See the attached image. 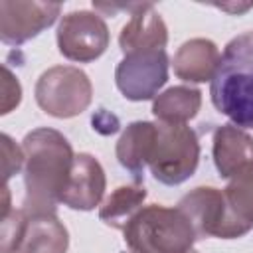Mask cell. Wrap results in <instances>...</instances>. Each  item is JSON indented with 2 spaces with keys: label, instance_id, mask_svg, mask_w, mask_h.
I'll return each mask as SVG.
<instances>
[{
  "label": "cell",
  "instance_id": "obj_2",
  "mask_svg": "<svg viewBox=\"0 0 253 253\" xmlns=\"http://www.w3.org/2000/svg\"><path fill=\"white\" fill-rule=\"evenodd\" d=\"M213 107L239 128L253 130V32L233 38L211 77Z\"/></svg>",
  "mask_w": 253,
  "mask_h": 253
},
{
  "label": "cell",
  "instance_id": "obj_9",
  "mask_svg": "<svg viewBox=\"0 0 253 253\" xmlns=\"http://www.w3.org/2000/svg\"><path fill=\"white\" fill-rule=\"evenodd\" d=\"M61 6L51 2H0V38L8 45H20L51 26Z\"/></svg>",
  "mask_w": 253,
  "mask_h": 253
},
{
  "label": "cell",
  "instance_id": "obj_24",
  "mask_svg": "<svg viewBox=\"0 0 253 253\" xmlns=\"http://www.w3.org/2000/svg\"><path fill=\"white\" fill-rule=\"evenodd\" d=\"M190 253H198V251H190Z\"/></svg>",
  "mask_w": 253,
  "mask_h": 253
},
{
  "label": "cell",
  "instance_id": "obj_11",
  "mask_svg": "<svg viewBox=\"0 0 253 253\" xmlns=\"http://www.w3.org/2000/svg\"><path fill=\"white\" fill-rule=\"evenodd\" d=\"M168 42L166 26L152 8V4H136L132 10L130 22L123 28L119 36V45L123 53L132 51H148V49H164Z\"/></svg>",
  "mask_w": 253,
  "mask_h": 253
},
{
  "label": "cell",
  "instance_id": "obj_1",
  "mask_svg": "<svg viewBox=\"0 0 253 253\" xmlns=\"http://www.w3.org/2000/svg\"><path fill=\"white\" fill-rule=\"evenodd\" d=\"M24 211L28 215H55L67 188L73 150L67 138L53 128H36L24 136Z\"/></svg>",
  "mask_w": 253,
  "mask_h": 253
},
{
  "label": "cell",
  "instance_id": "obj_3",
  "mask_svg": "<svg viewBox=\"0 0 253 253\" xmlns=\"http://www.w3.org/2000/svg\"><path fill=\"white\" fill-rule=\"evenodd\" d=\"M123 231L130 253H190L198 237L180 208L156 204L140 208Z\"/></svg>",
  "mask_w": 253,
  "mask_h": 253
},
{
  "label": "cell",
  "instance_id": "obj_16",
  "mask_svg": "<svg viewBox=\"0 0 253 253\" xmlns=\"http://www.w3.org/2000/svg\"><path fill=\"white\" fill-rule=\"evenodd\" d=\"M202 105V93L194 87H172L158 95L152 105V113L160 123L186 125V121L198 115Z\"/></svg>",
  "mask_w": 253,
  "mask_h": 253
},
{
  "label": "cell",
  "instance_id": "obj_10",
  "mask_svg": "<svg viewBox=\"0 0 253 253\" xmlns=\"http://www.w3.org/2000/svg\"><path fill=\"white\" fill-rule=\"evenodd\" d=\"M105 194V172L91 154H77L73 158L67 188L61 204L71 210H93Z\"/></svg>",
  "mask_w": 253,
  "mask_h": 253
},
{
  "label": "cell",
  "instance_id": "obj_6",
  "mask_svg": "<svg viewBox=\"0 0 253 253\" xmlns=\"http://www.w3.org/2000/svg\"><path fill=\"white\" fill-rule=\"evenodd\" d=\"M115 79L123 97L130 101L152 99L168 79V55L164 49L126 53L117 65Z\"/></svg>",
  "mask_w": 253,
  "mask_h": 253
},
{
  "label": "cell",
  "instance_id": "obj_20",
  "mask_svg": "<svg viewBox=\"0 0 253 253\" xmlns=\"http://www.w3.org/2000/svg\"><path fill=\"white\" fill-rule=\"evenodd\" d=\"M2 156H4V160H2L4 180H8L14 172H18L22 168V164L26 162V154H24V148H18L8 134H2Z\"/></svg>",
  "mask_w": 253,
  "mask_h": 253
},
{
  "label": "cell",
  "instance_id": "obj_21",
  "mask_svg": "<svg viewBox=\"0 0 253 253\" xmlns=\"http://www.w3.org/2000/svg\"><path fill=\"white\" fill-rule=\"evenodd\" d=\"M22 99V89H20V83L18 79L10 73L8 67L2 69V115L10 113L14 107H18Z\"/></svg>",
  "mask_w": 253,
  "mask_h": 253
},
{
  "label": "cell",
  "instance_id": "obj_13",
  "mask_svg": "<svg viewBox=\"0 0 253 253\" xmlns=\"http://www.w3.org/2000/svg\"><path fill=\"white\" fill-rule=\"evenodd\" d=\"M219 51L213 42L210 40H190L186 42L174 55V73L184 81H211L217 63H219Z\"/></svg>",
  "mask_w": 253,
  "mask_h": 253
},
{
  "label": "cell",
  "instance_id": "obj_22",
  "mask_svg": "<svg viewBox=\"0 0 253 253\" xmlns=\"http://www.w3.org/2000/svg\"><path fill=\"white\" fill-rule=\"evenodd\" d=\"M91 125H93V128H95L97 132H101V134H113V132L119 130V119H117L113 113L105 111V109H99V111L91 117Z\"/></svg>",
  "mask_w": 253,
  "mask_h": 253
},
{
  "label": "cell",
  "instance_id": "obj_18",
  "mask_svg": "<svg viewBox=\"0 0 253 253\" xmlns=\"http://www.w3.org/2000/svg\"><path fill=\"white\" fill-rule=\"evenodd\" d=\"M144 198H146V188L142 184L136 182L132 186H121L101 206L99 217L101 221H105L115 229H125L126 223L132 219V215L140 210Z\"/></svg>",
  "mask_w": 253,
  "mask_h": 253
},
{
  "label": "cell",
  "instance_id": "obj_23",
  "mask_svg": "<svg viewBox=\"0 0 253 253\" xmlns=\"http://www.w3.org/2000/svg\"><path fill=\"white\" fill-rule=\"evenodd\" d=\"M253 4H243V6H239V8H235V6H227V4H219L217 8H221V10H227V12H245V10H249Z\"/></svg>",
  "mask_w": 253,
  "mask_h": 253
},
{
  "label": "cell",
  "instance_id": "obj_14",
  "mask_svg": "<svg viewBox=\"0 0 253 253\" xmlns=\"http://www.w3.org/2000/svg\"><path fill=\"white\" fill-rule=\"evenodd\" d=\"M154 138H156V125L138 121L128 125L117 142V158L121 166L130 170L136 176V180H140L144 166L152 156Z\"/></svg>",
  "mask_w": 253,
  "mask_h": 253
},
{
  "label": "cell",
  "instance_id": "obj_8",
  "mask_svg": "<svg viewBox=\"0 0 253 253\" xmlns=\"http://www.w3.org/2000/svg\"><path fill=\"white\" fill-rule=\"evenodd\" d=\"M57 45L61 55L71 61H93L109 45V30L101 16L79 10L63 16L57 28Z\"/></svg>",
  "mask_w": 253,
  "mask_h": 253
},
{
  "label": "cell",
  "instance_id": "obj_19",
  "mask_svg": "<svg viewBox=\"0 0 253 253\" xmlns=\"http://www.w3.org/2000/svg\"><path fill=\"white\" fill-rule=\"evenodd\" d=\"M28 213L24 210H14L2 215V229H0V251L2 253H16L20 241L24 237L28 225Z\"/></svg>",
  "mask_w": 253,
  "mask_h": 253
},
{
  "label": "cell",
  "instance_id": "obj_17",
  "mask_svg": "<svg viewBox=\"0 0 253 253\" xmlns=\"http://www.w3.org/2000/svg\"><path fill=\"white\" fill-rule=\"evenodd\" d=\"M231 217L247 233L253 227V162L241 166L223 190Z\"/></svg>",
  "mask_w": 253,
  "mask_h": 253
},
{
  "label": "cell",
  "instance_id": "obj_12",
  "mask_svg": "<svg viewBox=\"0 0 253 253\" xmlns=\"http://www.w3.org/2000/svg\"><path fill=\"white\" fill-rule=\"evenodd\" d=\"M213 162L223 178H231L241 166L253 162V138L235 125H223L213 132Z\"/></svg>",
  "mask_w": 253,
  "mask_h": 253
},
{
  "label": "cell",
  "instance_id": "obj_5",
  "mask_svg": "<svg viewBox=\"0 0 253 253\" xmlns=\"http://www.w3.org/2000/svg\"><path fill=\"white\" fill-rule=\"evenodd\" d=\"M36 101L47 115L69 119L89 107L91 83L81 69L71 65H57L43 71L38 79Z\"/></svg>",
  "mask_w": 253,
  "mask_h": 253
},
{
  "label": "cell",
  "instance_id": "obj_15",
  "mask_svg": "<svg viewBox=\"0 0 253 253\" xmlns=\"http://www.w3.org/2000/svg\"><path fill=\"white\" fill-rule=\"evenodd\" d=\"M67 229L55 215H30L16 253H65Z\"/></svg>",
  "mask_w": 253,
  "mask_h": 253
},
{
  "label": "cell",
  "instance_id": "obj_7",
  "mask_svg": "<svg viewBox=\"0 0 253 253\" xmlns=\"http://www.w3.org/2000/svg\"><path fill=\"white\" fill-rule=\"evenodd\" d=\"M178 208L186 213L198 237L233 239L245 235V231L231 217L223 192L215 188H196L180 200Z\"/></svg>",
  "mask_w": 253,
  "mask_h": 253
},
{
  "label": "cell",
  "instance_id": "obj_4",
  "mask_svg": "<svg viewBox=\"0 0 253 253\" xmlns=\"http://www.w3.org/2000/svg\"><path fill=\"white\" fill-rule=\"evenodd\" d=\"M198 160L200 142L196 130L188 125L156 123V138L148 166L158 182L166 186L186 182L196 172Z\"/></svg>",
  "mask_w": 253,
  "mask_h": 253
}]
</instances>
